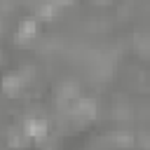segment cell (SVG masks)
Listing matches in <instances>:
<instances>
[{
    "mask_svg": "<svg viewBox=\"0 0 150 150\" xmlns=\"http://www.w3.org/2000/svg\"><path fill=\"white\" fill-rule=\"evenodd\" d=\"M26 131H28L30 136H45L47 127H45L42 120H28V122H26Z\"/></svg>",
    "mask_w": 150,
    "mask_h": 150,
    "instance_id": "obj_1",
    "label": "cell"
},
{
    "mask_svg": "<svg viewBox=\"0 0 150 150\" xmlns=\"http://www.w3.org/2000/svg\"><path fill=\"white\" fill-rule=\"evenodd\" d=\"M73 110L77 112V115H91L94 110H96V105H94V101H87V98H80L75 105H73Z\"/></svg>",
    "mask_w": 150,
    "mask_h": 150,
    "instance_id": "obj_2",
    "label": "cell"
}]
</instances>
